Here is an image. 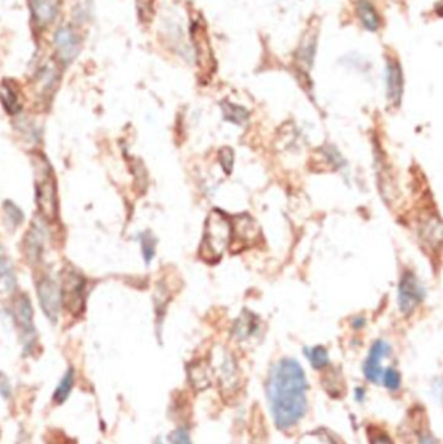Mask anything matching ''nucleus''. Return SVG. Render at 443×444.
<instances>
[{
    "label": "nucleus",
    "mask_w": 443,
    "mask_h": 444,
    "mask_svg": "<svg viewBox=\"0 0 443 444\" xmlns=\"http://www.w3.org/2000/svg\"><path fill=\"white\" fill-rule=\"evenodd\" d=\"M307 389L304 372L293 358H282L270 369L267 395L278 428L287 430L301 422L307 412Z\"/></svg>",
    "instance_id": "nucleus-1"
},
{
    "label": "nucleus",
    "mask_w": 443,
    "mask_h": 444,
    "mask_svg": "<svg viewBox=\"0 0 443 444\" xmlns=\"http://www.w3.org/2000/svg\"><path fill=\"white\" fill-rule=\"evenodd\" d=\"M231 234L233 229L228 217L217 209L211 211L205 223L200 257L209 264L219 262L229 247Z\"/></svg>",
    "instance_id": "nucleus-2"
},
{
    "label": "nucleus",
    "mask_w": 443,
    "mask_h": 444,
    "mask_svg": "<svg viewBox=\"0 0 443 444\" xmlns=\"http://www.w3.org/2000/svg\"><path fill=\"white\" fill-rule=\"evenodd\" d=\"M35 201L42 217L47 221H54L57 216V194L52 168L47 159L40 153L33 158Z\"/></svg>",
    "instance_id": "nucleus-3"
},
{
    "label": "nucleus",
    "mask_w": 443,
    "mask_h": 444,
    "mask_svg": "<svg viewBox=\"0 0 443 444\" xmlns=\"http://www.w3.org/2000/svg\"><path fill=\"white\" fill-rule=\"evenodd\" d=\"M85 287L86 281L77 270L67 267L62 274V305L71 315H79L85 305Z\"/></svg>",
    "instance_id": "nucleus-4"
},
{
    "label": "nucleus",
    "mask_w": 443,
    "mask_h": 444,
    "mask_svg": "<svg viewBox=\"0 0 443 444\" xmlns=\"http://www.w3.org/2000/svg\"><path fill=\"white\" fill-rule=\"evenodd\" d=\"M425 298V288L411 271H405L398 287L399 310L408 316L419 307Z\"/></svg>",
    "instance_id": "nucleus-5"
},
{
    "label": "nucleus",
    "mask_w": 443,
    "mask_h": 444,
    "mask_svg": "<svg viewBox=\"0 0 443 444\" xmlns=\"http://www.w3.org/2000/svg\"><path fill=\"white\" fill-rule=\"evenodd\" d=\"M191 38H192V45L195 48L199 69L205 74L212 73L214 69V51H212L209 38L207 34L206 24L203 23V18L200 16L192 21Z\"/></svg>",
    "instance_id": "nucleus-6"
},
{
    "label": "nucleus",
    "mask_w": 443,
    "mask_h": 444,
    "mask_svg": "<svg viewBox=\"0 0 443 444\" xmlns=\"http://www.w3.org/2000/svg\"><path fill=\"white\" fill-rule=\"evenodd\" d=\"M38 299H40V308L46 317L55 324L59 317V312L62 308V293L60 286L56 284L52 278L43 277L37 285Z\"/></svg>",
    "instance_id": "nucleus-7"
},
{
    "label": "nucleus",
    "mask_w": 443,
    "mask_h": 444,
    "mask_svg": "<svg viewBox=\"0 0 443 444\" xmlns=\"http://www.w3.org/2000/svg\"><path fill=\"white\" fill-rule=\"evenodd\" d=\"M12 315H13V320L16 322L17 327L20 329L23 335L25 349L32 347L33 343L35 341V329L33 322L34 312H33L30 299L25 293L18 295L15 299Z\"/></svg>",
    "instance_id": "nucleus-8"
},
{
    "label": "nucleus",
    "mask_w": 443,
    "mask_h": 444,
    "mask_svg": "<svg viewBox=\"0 0 443 444\" xmlns=\"http://www.w3.org/2000/svg\"><path fill=\"white\" fill-rule=\"evenodd\" d=\"M55 48L63 63H71L81 51V38L69 25L62 26L55 34Z\"/></svg>",
    "instance_id": "nucleus-9"
},
{
    "label": "nucleus",
    "mask_w": 443,
    "mask_h": 444,
    "mask_svg": "<svg viewBox=\"0 0 443 444\" xmlns=\"http://www.w3.org/2000/svg\"><path fill=\"white\" fill-rule=\"evenodd\" d=\"M386 94L390 105L399 107L403 95V71L396 59H389L386 65Z\"/></svg>",
    "instance_id": "nucleus-10"
},
{
    "label": "nucleus",
    "mask_w": 443,
    "mask_h": 444,
    "mask_svg": "<svg viewBox=\"0 0 443 444\" xmlns=\"http://www.w3.org/2000/svg\"><path fill=\"white\" fill-rule=\"evenodd\" d=\"M46 246V230L43 226L34 222L26 233L24 239V252L26 259L32 264L40 262Z\"/></svg>",
    "instance_id": "nucleus-11"
},
{
    "label": "nucleus",
    "mask_w": 443,
    "mask_h": 444,
    "mask_svg": "<svg viewBox=\"0 0 443 444\" xmlns=\"http://www.w3.org/2000/svg\"><path fill=\"white\" fill-rule=\"evenodd\" d=\"M389 354H390V346L386 341H377L373 344L364 365L365 377L369 381L374 383H379L381 381L382 374H384L382 361Z\"/></svg>",
    "instance_id": "nucleus-12"
},
{
    "label": "nucleus",
    "mask_w": 443,
    "mask_h": 444,
    "mask_svg": "<svg viewBox=\"0 0 443 444\" xmlns=\"http://www.w3.org/2000/svg\"><path fill=\"white\" fill-rule=\"evenodd\" d=\"M60 6L62 0H29L33 18L42 28L55 20L60 12Z\"/></svg>",
    "instance_id": "nucleus-13"
},
{
    "label": "nucleus",
    "mask_w": 443,
    "mask_h": 444,
    "mask_svg": "<svg viewBox=\"0 0 443 444\" xmlns=\"http://www.w3.org/2000/svg\"><path fill=\"white\" fill-rule=\"evenodd\" d=\"M317 46V29H312V26L309 28L306 34L303 35L301 40V45L297 51V63L298 66L303 71H309L315 54H316Z\"/></svg>",
    "instance_id": "nucleus-14"
},
{
    "label": "nucleus",
    "mask_w": 443,
    "mask_h": 444,
    "mask_svg": "<svg viewBox=\"0 0 443 444\" xmlns=\"http://www.w3.org/2000/svg\"><path fill=\"white\" fill-rule=\"evenodd\" d=\"M0 102L9 115H17L23 110L21 96L13 82L4 81L0 86Z\"/></svg>",
    "instance_id": "nucleus-15"
},
{
    "label": "nucleus",
    "mask_w": 443,
    "mask_h": 444,
    "mask_svg": "<svg viewBox=\"0 0 443 444\" xmlns=\"http://www.w3.org/2000/svg\"><path fill=\"white\" fill-rule=\"evenodd\" d=\"M355 8L359 20L367 30L376 32L380 28V15L369 0H357Z\"/></svg>",
    "instance_id": "nucleus-16"
},
{
    "label": "nucleus",
    "mask_w": 443,
    "mask_h": 444,
    "mask_svg": "<svg viewBox=\"0 0 443 444\" xmlns=\"http://www.w3.org/2000/svg\"><path fill=\"white\" fill-rule=\"evenodd\" d=\"M16 285V277L13 271V265L4 250L0 247V295L13 291Z\"/></svg>",
    "instance_id": "nucleus-17"
},
{
    "label": "nucleus",
    "mask_w": 443,
    "mask_h": 444,
    "mask_svg": "<svg viewBox=\"0 0 443 444\" xmlns=\"http://www.w3.org/2000/svg\"><path fill=\"white\" fill-rule=\"evenodd\" d=\"M421 237L427 242V245L441 247L442 242V225L439 218L427 217V220L421 223Z\"/></svg>",
    "instance_id": "nucleus-18"
},
{
    "label": "nucleus",
    "mask_w": 443,
    "mask_h": 444,
    "mask_svg": "<svg viewBox=\"0 0 443 444\" xmlns=\"http://www.w3.org/2000/svg\"><path fill=\"white\" fill-rule=\"evenodd\" d=\"M57 81H59V77H57L55 68L45 66L35 78V86L40 95L46 96L54 91Z\"/></svg>",
    "instance_id": "nucleus-19"
},
{
    "label": "nucleus",
    "mask_w": 443,
    "mask_h": 444,
    "mask_svg": "<svg viewBox=\"0 0 443 444\" xmlns=\"http://www.w3.org/2000/svg\"><path fill=\"white\" fill-rule=\"evenodd\" d=\"M256 330H258V320L248 312H246L245 315L238 318L234 326V334L241 341L248 339L251 335L256 333Z\"/></svg>",
    "instance_id": "nucleus-20"
},
{
    "label": "nucleus",
    "mask_w": 443,
    "mask_h": 444,
    "mask_svg": "<svg viewBox=\"0 0 443 444\" xmlns=\"http://www.w3.org/2000/svg\"><path fill=\"white\" fill-rule=\"evenodd\" d=\"M191 385L197 390H205L211 385V370L206 363H197L189 370Z\"/></svg>",
    "instance_id": "nucleus-21"
},
{
    "label": "nucleus",
    "mask_w": 443,
    "mask_h": 444,
    "mask_svg": "<svg viewBox=\"0 0 443 444\" xmlns=\"http://www.w3.org/2000/svg\"><path fill=\"white\" fill-rule=\"evenodd\" d=\"M222 110L224 119L230 121L236 125H245L248 119V112L246 111L243 107H239L229 102H224L222 103Z\"/></svg>",
    "instance_id": "nucleus-22"
},
{
    "label": "nucleus",
    "mask_w": 443,
    "mask_h": 444,
    "mask_svg": "<svg viewBox=\"0 0 443 444\" xmlns=\"http://www.w3.org/2000/svg\"><path fill=\"white\" fill-rule=\"evenodd\" d=\"M73 386H74V370L69 368L64 374L62 381L54 392V400L57 404H63L64 402L69 397Z\"/></svg>",
    "instance_id": "nucleus-23"
},
{
    "label": "nucleus",
    "mask_w": 443,
    "mask_h": 444,
    "mask_svg": "<svg viewBox=\"0 0 443 444\" xmlns=\"http://www.w3.org/2000/svg\"><path fill=\"white\" fill-rule=\"evenodd\" d=\"M304 354L311 361V364L313 368L316 369H323L326 365L329 364V355H328V351L318 346V347H313V349H304Z\"/></svg>",
    "instance_id": "nucleus-24"
},
{
    "label": "nucleus",
    "mask_w": 443,
    "mask_h": 444,
    "mask_svg": "<svg viewBox=\"0 0 443 444\" xmlns=\"http://www.w3.org/2000/svg\"><path fill=\"white\" fill-rule=\"evenodd\" d=\"M3 209H4L7 222L12 226V229H16L17 226H20L21 222L24 221L23 211L16 204H13L12 201L7 200L3 206Z\"/></svg>",
    "instance_id": "nucleus-25"
},
{
    "label": "nucleus",
    "mask_w": 443,
    "mask_h": 444,
    "mask_svg": "<svg viewBox=\"0 0 443 444\" xmlns=\"http://www.w3.org/2000/svg\"><path fill=\"white\" fill-rule=\"evenodd\" d=\"M141 246H142V254L144 262L150 264L151 260L155 257V250H156V240L150 233H144L141 235Z\"/></svg>",
    "instance_id": "nucleus-26"
},
{
    "label": "nucleus",
    "mask_w": 443,
    "mask_h": 444,
    "mask_svg": "<svg viewBox=\"0 0 443 444\" xmlns=\"http://www.w3.org/2000/svg\"><path fill=\"white\" fill-rule=\"evenodd\" d=\"M137 9L141 21H151L154 16V0H137Z\"/></svg>",
    "instance_id": "nucleus-27"
},
{
    "label": "nucleus",
    "mask_w": 443,
    "mask_h": 444,
    "mask_svg": "<svg viewBox=\"0 0 443 444\" xmlns=\"http://www.w3.org/2000/svg\"><path fill=\"white\" fill-rule=\"evenodd\" d=\"M382 380H384V385L389 390H393V391L399 389L401 381H402L399 372H396V369H393V368H389L386 372H384Z\"/></svg>",
    "instance_id": "nucleus-28"
},
{
    "label": "nucleus",
    "mask_w": 443,
    "mask_h": 444,
    "mask_svg": "<svg viewBox=\"0 0 443 444\" xmlns=\"http://www.w3.org/2000/svg\"><path fill=\"white\" fill-rule=\"evenodd\" d=\"M219 160H220V164H222L224 172L230 175L233 170V167H234V152L231 151V148L229 147L222 148L219 152Z\"/></svg>",
    "instance_id": "nucleus-29"
},
{
    "label": "nucleus",
    "mask_w": 443,
    "mask_h": 444,
    "mask_svg": "<svg viewBox=\"0 0 443 444\" xmlns=\"http://www.w3.org/2000/svg\"><path fill=\"white\" fill-rule=\"evenodd\" d=\"M171 444H191L189 433L185 428H177L169 436Z\"/></svg>",
    "instance_id": "nucleus-30"
},
{
    "label": "nucleus",
    "mask_w": 443,
    "mask_h": 444,
    "mask_svg": "<svg viewBox=\"0 0 443 444\" xmlns=\"http://www.w3.org/2000/svg\"><path fill=\"white\" fill-rule=\"evenodd\" d=\"M369 440H371V444H394L393 440L389 438L388 434L382 433L377 428H373L372 431L369 433Z\"/></svg>",
    "instance_id": "nucleus-31"
},
{
    "label": "nucleus",
    "mask_w": 443,
    "mask_h": 444,
    "mask_svg": "<svg viewBox=\"0 0 443 444\" xmlns=\"http://www.w3.org/2000/svg\"><path fill=\"white\" fill-rule=\"evenodd\" d=\"M11 394H12V387H11L8 378L4 374L0 373V395L8 399Z\"/></svg>",
    "instance_id": "nucleus-32"
},
{
    "label": "nucleus",
    "mask_w": 443,
    "mask_h": 444,
    "mask_svg": "<svg viewBox=\"0 0 443 444\" xmlns=\"http://www.w3.org/2000/svg\"><path fill=\"white\" fill-rule=\"evenodd\" d=\"M364 325V318L363 317H357L355 318V322H354V326L359 329V327H362V326Z\"/></svg>",
    "instance_id": "nucleus-33"
}]
</instances>
